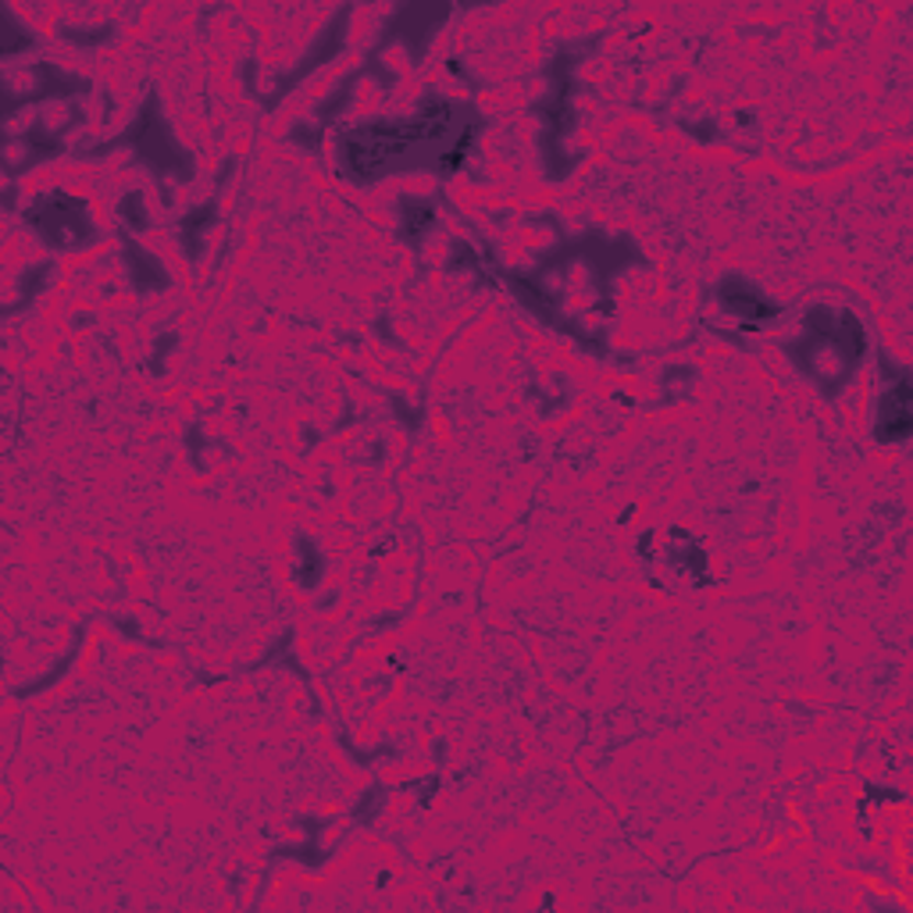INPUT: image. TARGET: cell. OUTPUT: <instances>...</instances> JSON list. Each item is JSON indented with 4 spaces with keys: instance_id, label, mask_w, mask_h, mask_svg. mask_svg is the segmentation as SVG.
<instances>
[{
    "instance_id": "6da1fadb",
    "label": "cell",
    "mask_w": 913,
    "mask_h": 913,
    "mask_svg": "<svg viewBox=\"0 0 913 913\" xmlns=\"http://www.w3.org/2000/svg\"><path fill=\"white\" fill-rule=\"evenodd\" d=\"M450 122H453V108L442 104V100H432V104H425L421 119L410 125H375V128H364V133H353L347 139V147H342L347 168L357 179H375L385 168H393L414 143L439 139Z\"/></svg>"
},
{
    "instance_id": "7a4b0ae2",
    "label": "cell",
    "mask_w": 913,
    "mask_h": 913,
    "mask_svg": "<svg viewBox=\"0 0 913 913\" xmlns=\"http://www.w3.org/2000/svg\"><path fill=\"white\" fill-rule=\"evenodd\" d=\"M910 428H913V390H910V379L899 375L895 379V390L884 393V399H881L878 439H884V442L906 439Z\"/></svg>"
},
{
    "instance_id": "3957f363",
    "label": "cell",
    "mask_w": 913,
    "mask_h": 913,
    "mask_svg": "<svg viewBox=\"0 0 913 913\" xmlns=\"http://www.w3.org/2000/svg\"><path fill=\"white\" fill-rule=\"evenodd\" d=\"M125 139H147V143H139V150L154 168H171V161H176V150H171V143L165 136L161 122H157L154 108H147V114H143V119L136 122V128Z\"/></svg>"
},
{
    "instance_id": "277c9868",
    "label": "cell",
    "mask_w": 913,
    "mask_h": 913,
    "mask_svg": "<svg viewBox=\"0 0 913 913\" xmlns=\"http://www.w3.org/2000/svg\"><path fill=\"white\" fill-rule=\"evenodd\" d=\"M721 300H724V307H732L735 314H746V318H756V322L775 318L778 314V307L767 304V300L756 293V285H749L746 279H728L721 285Z\"/></svg>"
},
{
    "instance_id": "5b68a950",
    "label": "cell",
    "mask_w": 913,
    "mask_h": 913,
    "mask_svg": "<svg viewBox=\"0 0 913 913\" xmlns=\"http://www.w3.org/2000/svg\"><path fill=\"white\" fill-rule=\"evenodd\" d=\"M33 222L43 228V236L47 239H54L57 225H68V228H76L79 236H90V222L82 218V204L79 200H71V196H54L47 207L33 214Z\"/></svg>"
}]
</instances>
